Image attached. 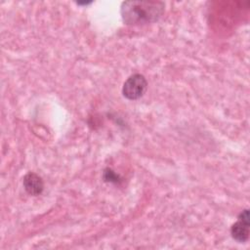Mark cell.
Wrapping results in <instances>:
<instances>
[{"instance_id":"obj_1","label":"cell","mask_w":250,"mask_h":250,"mask_svg":"<svg viewBox=\"0 0 250 250\" xmlns=\"http://www.w3.org/2000/svg\"><path fill=\"white\" fill-rule=\"evenodd\" d=\"M164 11V4L158 1H125L121 5V17L129 25L156 21Z\"/></svg>"},{"instance_id":"obj_2","label":"cell","mask_w":250,"mask_h":250,"mask_svg":"<svg viewBox=\"0 0 250 250\" xmlns=\"http://www.w3.org/2000/svg\"><path fill=\"white\" fill-rule=\"evenodd\" d=\"M147 88V82L144 75L135 73L127 78L122 87L123 96L131 101L138 100L144 96Z\"/></svg>"},{"instance_id":"obj_3","label":"cell","mask_w":250,"mask_h":250,"mask_svg":"<svg viewBox=\"0 0 250 250\" xmlns=\"http://www.w3.org/2000/svg\"><path fill=\"white\" fill-rule=\"evenodd\" d=\"M249 211L245 209L239 214L237 221L230 228L231 237L237 242L242 243L247 241L249 237Z\"/></svg>"},{"instance_id":"obj_4","label":"cell","mask_w":250,"mask_h":250,"mask_svg":"<svg viewBox=\"0 0 250 250\" xmlns=\"http://www.w3.org/2000/svg\"><path fill=\"white\" fill-rule=\"evenodd\" d=\"M22 185H23L25 191L28 194L33 195V196L41 194L44 189V183H43L42 178L32 172L27 173L23 177Z\"/></svg>"},{"instance_id":"obj_5","label":"cell","mask_w":250,"mask_h":250,"mask_svg":"<svg viewBox=\"0 0 250 250\" xmlns=\"http://www.w3.org/2000/svg\"><path fill=\"white\" fill-rule=\"evenodd\" d=\"M104 179L105 182H108V183H114V184H117L120 180H119V177L118 175H116L112 170L110 169H105L104 171Z\"/></svg>"}]
</instances>
